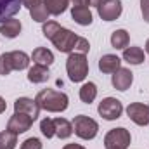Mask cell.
Wrapping results in <instances>:
<instances>
[{
  "instance_id": "obj_1",
  "label": "cell",
  "mask_w": 149,
  "mask_h": 149,
  "mask_svg": "<svg viewBox=\"0 0 149 149\" xmlns=\"http://www.w3.org/2000/svg\"><path fill=\"white\" fill-rule=\"evenodd\" d=\"M42 33L45 35V38H49L54 47L59 50V52H64V54H71L74 49V43L78 40V35L73 33L71 30L68 28H63L59 26L56 21H47L43 23V28H42Z\"/></svg>"
},
{
  "instance_id": "obj_2",
  "label": "cell",
  "mask_w": 149,
  "mask_h": 149,
  "mask_svg": "<svg viewBox=\"0 0 149 149\" xmlns=\"http://www.w3.org/2000/svg\"><path fill=\"white\" fill-rule=\"evenodd\" d=\"M35 101L40 106V109H45L49 113H63L66 111V108L70 104V99L64 92H57L52 88L40 90L38 95L35 97Z\"/></svg>"
},
{
  "instance_id": "obj_3",
  "label": "cell",
  "mask_w": 149,
  "mask_h": 149,
  "mask_svg": "<svg viewBox=\"0 0 149 149\" xmlns=\"http://www.w3.org/2000/svg\"><path fill=\"white\" fill-rule=\"evenodd\" d=\"M66 71H68V76L71 81H74V83L83 81L88 74V63H87L85 54L71 52L66 61Z\"/></svg>"
},
{
  "instance_id": "obj_4",
  "label": "cell",
  "mask_w": 149,
  "mask_h": 149,
  "mask_svg": "<svg viewBox=\"0 0 149 149\" xmlns=\"http://www.w3.org/2000/svg\"><path fill=\"white\" fill-rule=\"evenodd\" d=\"M73 132L83 141H92L99 132V125L95 120H92L85 114H78L73 120Z\"/></svg>"
},
{
  "instance_id": "obj_5",
  "label": "cell",
  "mask_w": 149,
  "mask_h": 149,
  "mask_svg": "<svg viewBox=\"0 0 149 149\" xmlns=\"http://www.w3.org/2000/svg\"><path fill=\"white\" fill-rule=\"evenodd\" d=\"M130 142H132L130 132L123 127L109 130L104 137V148L106 149H127L130 146Z\"/></svg>"
},
{
  "instance_id": "obj_6",
  "label": "cell",
  "mask_w": 149,
  "mask_h": 149,
  "mask_svg": "<svg viewBox=\"0 0 149 149\" xmlns=\"http://www.w3.org/2000/svg\"><path fill=\"white\" fill-rule=\"evenodd\" d=\"M97 111H99V114H101L104 120L113 121V120H118V118L121 116V113H123V104H121L118 99H114V97H106V99H102V101L99 102Z\"/></svg>"
},
{
  "instance_id": "obj_7",
  "label": "cell",
  "mask_w": 149,
  "mask_h": 149,
  "mask_svg": "<svg viewBox=\"0 0 149 149\" xmlns=\"http://www.w3.org/2000/svg\"><path fill=\"white\" fill-rule=\"evenodd\" d=\"M33 121L35 120L31 116H28L26 113H14L9 118V121H7V130L12 132V134H16V135H19V134L28 132L31 128Z\"/></svg>"
},
{
  "instance_id": "obj_8",
  "label": "cell",
  "mask_w": 149,
  "mask_h": 149,
  "mask_svg": "<svg viewBox=\"0 0 149 149\" xmlns=\"http://www.w3.org/2000/svg\"><path fill=\"white\" fill-rule=\"evenodd\" d=\"M123 5L120 0H104L102 3L97 5V12L102 21H114L121 16Z\"/></svg>"
},
{
  "instance_id": "obj_9",
  "label": "cell",
  "mask_w": 149,
  "mask_h": 149,
  "mask_svg": "<svg viewBox=\"0 0 149 149\" xmlns=\"http://www.w3.org/2000/svg\"><path fill=\"white\" fill-rule=\"evenodd\" d=\"M127 114L128 118L141 127L149 125V104H141V102H132L127 108Z\"/></svg>"
},
{
  "instance_id": "obj_10",
  "label": "cell",
  "mask_w": 149,
  "mask_h": 149,
  "mask_svg": "<svg viewBox=\"0 0 149 149\" xmlns=\"http://www.w3.org/2000/svg\"><path fill=\"white\" fill-rule=\"evenodd\" d=\"M14 113H26L28 116H31L33 120H37L40 114V106L37 104L35 99L30 97H19L14 102Z\"/></svg>"
},
{
  "instance_id": "obj_11",
  "label": "cell",
  "mask_w": 149,
  "mask_h": 149,
  "mask_svg": "<svg viewBox=\"0 0 149 149\" xmlns=\"http://www.w3.org/2000/svg\"><path fill=\"white\" fill-rule=\"evenodd\" d=\"M132 81H134V73H132L130 70H127V68H120L118 71L113 73L111 83L116 90L125 92V90L132 85Z\"/></svg>"
},
{
  "instance_id": "obj_12",
  "label": "cell",
  "mask_w": 149,
  "mask_h": 149,
  "mask_svg": "<svg viewBox=\"0 0 149 149\" xmlns=\"http://www.w3.org/2000/svg\"><path fill=\"white\" fill-rule=\"evenodd\" d=\"M21 7H23L21 0H0V23L16 16Z\"/></svg>"
},
{
  "instance_id": "obj_13",
  "label": "cell",
  "mask_w": 149,
  "mask_h": 149,
  "mask_svg": "<svg viewBox=\"0 0 149 149\" xmlns=\"http://www.w3.org/2000/svg\"><path fill=\"white\" fill-rule=\"evenodd\" d=\"M121 68V59L114 54H106L99 59V70L102 73H114Z\"/></svg>"
},
{
  "instance_id": "obj_14",
  "label": "cell",
  "mask_w": 149,
  "mask_h": 149,
  "mask_svg": "<svg viewBox=\"0 0 149 149\" xmlns=\"http://www.w3.org/2000/svg\"><path fill=\"white\" fill-rule=\"evenodd\" d=\"M0 33H2V37L5 38H16L19 33H21V23H19V19H7V21H3L2 24H0Z\"/></svg>"
},
{
  "instance_id": "obj_15",
  "label": "cell",
  "mask_w": 149,
  "mask_h": 149,
  "mask_svg": "<svg viewBox=\"0 0 149 149\" xmlns=\"http://www.w3.org/2000/svg\"><path fill=\"white\" fill-rule=\"evenodd\" d=\"M71 17L76 24L80 26H88L92 24V12L88 7H73L71 9Z\"/></svg>"
},
{
  "instance_id": "obj_16",
  "label": "cell",
  "mask_w": 149,
  "mask_h": 149,
  "mask_svg": "<svg viewBox=\"0 0 149 149\" xmlns=\"http://www.w3.org/2000/svg\"><path fill=\"white\" fill-rule=\"evenodd\" d=\"M31 61L35 63V64H40V66H50L52 63H54V54L49 50V49H43V47H38L33 50V54H31Z\"/></svg>"
},
{
  "instance_id": "obj_17",
  "label": "cell",
  "mask_w": 149,
  "mask_h": 149,
  "mask_svg": "<svg viewBox=\"0 0 149 149\" xmlns=\"http://www.w3.org/2000/svg\"><path fill=\"white\" fill-rule=\"evenodd\" d=\"M123 59L134 66L142 64L144 63V50L141 47H127V49H123Z\"/></svg>"
},
{
  "instance_id": "obj_18",
  "label": "cell",
  "mask_w": 149,
  "mask_h": 149,
  "mask_svg": "<svg viewBox=\"0 0 149 149\" xmlns=\"http://www.w3.org/2000/svg\"><path fill=\"white\" fill-rule=\"evenodd\" d=\"M54 127H56V135L59 139H70L73 135V123L68 121L66 118H56Z\"/></svg>"
},
{
  "instance_id": "obj_19",
  "label": "cell",
  "mask_w": 149,
  "mask_h": 149,
  "mask_svg": "<svg viewBox=\"0 0 149 149\" xmlns=\"http://www.w3.org/2000/svg\"><path fill=\"white\" fill-rule=\"evenodd\" d=\"M49 76H50V73H49V68L47 66L35 64L33 68L28 70V80L31 83H43V81L49 80Z\"/></svg>"
},
{
  "instance_id": "obj_20",
  "label": "cell",
  "mask_w": 149,
  "mask_h": 149,
  "mask_svg": "<svg viewBox=\"0 0 149 149\" xmlns=\"http://www.w3.org/2000/svg\"><path fill=\"white\" fill-rule=\"evenodd\" d=\"M10 63H12V70H26L30 66V56L23 50H14L10 52Z\"/></svg>"
},
{
  "instance_id": "obj_21",
  "label": "cell",
  "mask_w": 149,
  "mask_h": 149,
  "mask_svg": "<svg viewBox=\"0 0 149 149\" xmlns=\"http://www.w3.org/2000/svg\"><path fill=\"white\" fill-rule=\"evenodd\" d=\"M95 97H97V87H95V83H92V81L83 83L81 88H80V99H81V102L90 104V102L95 101Z\"/></svg>"
},
{
  "instance_id": "obj_22",
  "label": "cell",
  "mask_w": 149,
  "mask_h": 149,
  "mask_svg": "<svg viewBox=\"0 0 149 149\" xmlns=\"http://www.w3.org/2000/svg\"><path fill=\"white\" fill-rule=\"evenodd\" d=\"M43 3H45L50 16H61L68 9L70 0H43Z\"/></svg>"
},
{
  "instance_id": "obj_23",
  "label": "cell",
  "mask_w": 149,
  "mask_h": 149,
  "mask_svg": "<svg viewBox=\"0 0 149 149\" xmlns=\"http://www.w3.org/2000/svg\"><path fill=\"white\" fill-rule=\"evenodd\" d=\"M128 42H130L128 31H125V30H116V31H113L111 45L114 49H127V47H128Z\"/></svg>"
},
{
  "instance_id": "obj_24",
  "label": "cell",
  "mask_w": 149,
  "mask_h": 149,
  "mask_svg": "<svg viewBox=\"0 0 149 149\" xmlns=\"http://www.w3.org/2000/svg\"><path fill=\"white\" fill-rule=\"evenodd\" d=\"M30 16H31V19H33V21H37V23H47L50 14H49V10H47L45 3H43V2H40L38 5L33 7V9H30Z\"/></svg>"
},
{
  "instance_id": "obj_25",
  "label": "cell",
  "mask_w": 149,
  "mask_h": 149,
  "mask_svg": "<svg viewBox=\"0 0 149 149\" xmlns=\"http://www.w3.org/2000/svg\"><path fill=\"white\" fill-rule=\"evenodd\" d=\"M17 144V135L9 132V130H3L0 132V149H14Z\"/></svg>"
},
{
  "instance_id": "obj_26",
  "label": "cell",
  "mask_w": 149,
  "mask_h": 149,
  "mask_svg": "<svg viewBox=\"0 0 149 149\" xmlns=\"http://www.w3.org/2000/svg\"><path fill=\"white\" fill-rule=\"evenodd\" d=\"M40 130H42V134L47 137V139H50V137H54L56 135V127H54V120H50V118H43L42 121H40Z\"/></svg>"
},
{
  "instance_id": "obj_27",
  "label": "cell",
  "mask_w": 149,
  "mask_h": 149,
  "mask_svg": "<svg viewBox=\"0 0 149 149\" xmlns=\"http://www.w3.org/2000/svg\"><path fill=\"white\" fill-rule=\"evenodd\" d=\"M12 71V63H10V52H3L0 56V74L7 76Z\"/></svg>"
},
{
  "instance_id": "obj_28",
  "label": "cell",
  "mask_w": 149,
  "mask_h": 149,
  "mask_svg": "<svg viewBox=\"0 0 149 149\" xmlns=\"http://www.w3.org/2000/svg\"><path fill=\"white\" fill-rule=\"evenodd\" d=\"M88 50H90V43H88V40H87V38L78 37L76 43H74L73 52H78V54H87Z\"/></svg>"
},
{
  "instance_id": "obj_29",
  "label": "cell",
  "mask_w": 149,
  "mask_h": 149,
  "mask_svg": "<svg viewBox=\"0 0 149 149\" xmlns=\"http://www.w3.org/2000/svg\"><path fill=\"white\" fill-rule=\"evenodd\" d=\"M21 149H42V142L37 137H30L21 144Z\"/></svg>"
},
{
  "instance_id": "obj_30",
  "label": "cell",
  "mask_w": 149,
  "mask_h": 149,
  "mask_svg": "<svg viewBox=\"0 0 149 149\" xmlns=\"http://www.w3.org/2000/svg\"><path fill=\"white\" fill-rule=\"evenodd\" d=\"M141 12H142L144 21L149 23V0H141Z\"/></svg>"
},
{
  "instance_id": "obj_31",
  "label": "cell",
  "mask_w": 149,
  "mask_h": 149,
  "mask_svg": "<svg viewBox=\"0 0 149 149\" xmlns=\"http://www.w3.org/2000/svg\"><path fill=\"white\" fill-rule=\"evenodd\" d=\"M21 2H23V5H24V7H28V9H33L35 5H38V3L42 2V0H21Z\"/></svg>"
},
{
  "instance_id": "obj_32",
  "label": "cell",
  "mask_w": 149,
  "mask_h": 149,
  "mask_svg": "<svg viewBox=\"0 0 149 149\" xmlns=\"http://www.w3.org/2000/svg\"><path fill=\"white\" fill-rule=\"evenodd\" d=\"M90 0H73V7H88Z\"/></svg>"
},
{
  "instance_id": "obj_33",
  "label": "cell",
  "mask_w": 149,
  "mask_h": 149,
  "mask_svg": "<svg viewBox=\"0 0 149 149\" xmlns=\"http://www.w3.org/2000/svg\"><path fill=\"white\" fill-rule=\"evenodd\" d=\"M63 149H85L83 146H80V144H66Z\"/></svg>"
},
{
  "instance_id": "obj_34",
  "label": "cell",
  "mask_w": 149,
  "mask_h": 149,
  "mask_svg": "<svg viewBox=\"0 0 149 149\" xmlns=\"http://www.w3.org/2000/svg\"><path fill=\"white\" fill-rule=\"evenodd\" d=\"M5 109H7V104H5V99H3V97H0V114H2V113L5 111Z\"/></svg>"
},
{
  "instance_id": "obj_35",
  "label": "cell",
  "mask_w": 149,
  "mask_h": 149,
  "mask_svg": "<svg viewBox=\"0 0 149 149\" xmlns=\"http://www.w3.org/2000/svg\"><path fill=\"white\" fill-rule=\"evenodd\" d=\"M102 2H104V0H90V5H95V7H97V5L102 3Z\"/></svg>"
},
{
  "instance_id": "obj_36",
  "label": "cell",
  "mask_w": 149,
  "mask_h": 149,
  "mask_svg": "<svg viewBox=\"0 0 149 149\" xmlns=\"http://www.w3.org/2000/svg\"><path fill=\"white\" fill-rule=\"evenodd\" d=\"M146 52H148V54H149V40H148V42H146Z\"/></svg>"
}]
</instances>
